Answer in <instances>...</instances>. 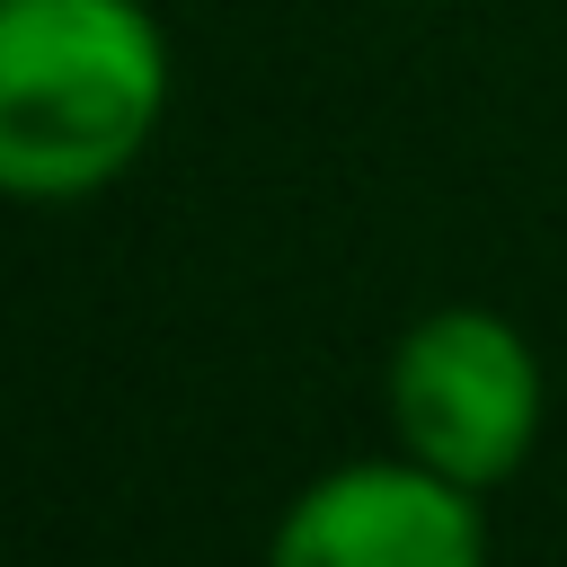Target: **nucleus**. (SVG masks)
<instances>
[{
    "label": "nucleus",
    "mask_w": 567,
    "mask_h": 567,
    "mask_svg": "<svg viewBox=\"0 0 567 567\" xmlns=\"http://www.w3.org/2000/svg\"><path fill=\"white\" fill-rule=\"evenodd\" d=\"M168 115L151 0H0V186L80 204L115 186Z\"/></svg>",
    "instance_id": "nucleus-1"
},
{
    "label": "nucleus",
    "mask_w": 567,
    "mask_h": 567,
    "mask_svg": "<svg viewBox=\"0 0 567 567\" xmlns=\"http://www.w3.org/2000/svg\"><path fill=\"white\" fill-rule=\"evenodd\" d=\"M540 354L514 319L478 310V301H443L425 310L399 346H390V434L399 452H416L425 470L461 478V487H505L532 443H540Z\"/></svg>",
    "instance_id": "nucleus-2"
},
{
    "label": "nucleus",
    "mask_w": 567,
    "mask_h": 567,
    "mask_svg": "<svg viewBox=\"0 0 567 567\" xmlns=\"http://www.w3.org/2000/svg\"><path fill=\"white\" fill-rule=\"evenodd\" d=\"M266 567H487V505L416 452L337 461L284 505Z\"/></svg>",
    "instance_id": "nucleus-3"
}]
</instances>
